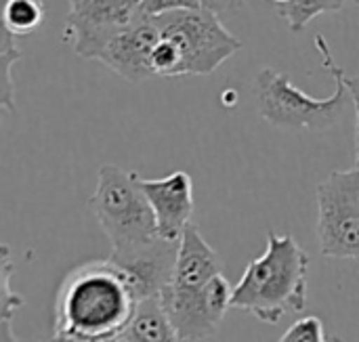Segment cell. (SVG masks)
Returning a JSON list of instances; mask_svg holds the SVG:
<instances>
[{"mask_svg": "<svg viewBox=\"0 0 359 342\" xmlns=\"http://www.w3.org/2000/svg\"><path fill=\"white\" fill-rule=\"evenodd\" d=\"M238 2H240V0H236V4H238Z\"/></svg>", "mask_w": 359, "mask_h": 342, "instance_id": "cell-23", "label": "cell"}, {"mask_svg": "<svg viewBox=\"0 0 359 342\" xmlns=\"http://www.w3.org/2000/svg\"><path fill=\"white\" fill-rule=\"evenodd\" d=\"M278 342H343L341 338H326L324 324L316 315H307L299 322H294L286 334Z\"/></svg>", "mask_w": 359, "mask_h": 342, "instance_id": "cell-16", "label": "cell"}, {"mask_svg": "<svg viewBox=\"0 0 359 342\" xmlns=\"http://www.w3.org/2000/svg\"><path fill=\"white\" fill-rule=\"evenodd\" d=\"M44 19L42 0H4L2 27L13 36H27L40 27Z\"/></svg>", "mask_w": 359, "mask_h": 342, "instance_id": "cell-13", "label": "cell"}, {"mask_svg": "<svg viewBox=\"0 0 359 342\" xmlns=\"http://www.w3.org/2000/svg\"><path fill=\"white\" fill-rule=\"evenodd\" d=\"M309 254L292 235L271 231L265 252L255 259L231 294V309L252 313L265 324H280L307 307Z\"/></svg>", "mask_w": 359, "mask_h": 342, "instance_id": "cell-3", "label": "cell"}, {"mask_svg": "<svg viewBox=\"0 0 359 342\" xmlns=\"http://www.w3.org/2000/svg\"><path fill=\"white\" fill-rule=\"evenodd\" d=\"M313 42L322 55L324 67L337 82L334 93L328 99H316L294 86L288 74L273 67H261L255 78V95L259 114L265 122L288 130H324L339 124L345 116L351 97L341 80V65L322 34H318Z\"/></svg>", "mask_w": 359, "mask_h": 342, "instance_id": "cell-4", "label": "cell"}, {"mask_svg": "<svg viewBox=\"0 0 359 342\" xmlns=\"http://www.w3.org/2000/svg\"><path fill=\"white\" fill-rule=\"evenodd\" d=\"M269 2H273L276 6H280V4H286V2H290V0H269Z\"/></svg>", "mask_w": 359, "mask_h": 342, "instance_id": "cell-22", "label": "cell"}, {"mask_svg": "<svg viewBox=\"0 0 359 342\" xmlns=\"http://www.w3.org/2000/svg\"><path fill=\"white\" fill-rule=\"evenodd\" d=\"M17 36H13L6 27H2V50H0V63H2V93H0V105L6 111H15L13 103V65L21 59V50L17 46Z\"/></svg>", "mask_w": 359, "mask_h": 342, "instance_id": "cell-15", "label": "cell"}, {"mask_svg": "<svg viewBox=\"0 0 359 342\" xmlns=\"http://www.w3.org/2000/svg\"><path fill=\"white\" fill-rule=\"evenodd\" d=\"M204 8L202 0H139V11L145 17H162L175 11H198Z\"/></svg>", "mask_w": 359, "mask_h": 342, "instance_id": "cell-17", "label": "cell"}, {"mask_svg": "<svg viewBox=\"0 0 359 342\" xmlns=\"http://www.w3.org/2000/svg\"><path fill=\"white\" fill-rule=\"evenodd\" d=\"M154 19L162 38L179 50V76H208L242 48L212 11H175Z\"/></svg>", "mask_w": 359, "mask_h": 342, "instance_id": "cell-6", "label": "cell"}, {"mask_svg": "<svg viewBox=\"0 0 359 342\" xmlns=\"http://www.w3.org/2000/svg\"><path fill=\"white\" fill-rule=\"evenodd\" d=\"M179 256V242L156 238L130 250H111L109 261L120 267L141 301L160 296L172 282Z\"/></svg>", "mask_w": 359, "mask_h": 342, "instance_id": "cell-10", "label": "cell"}, {"mask_svg": "<svg viewBox=\"0 0 359 342\" xmlns=\"http://www.w3.org/2000/svg\"><path fill=\"white\" fill-rule=\"evenodd\" d=\"M141 187L151 204L158 235L181 242L194 214L191 177L185 170H177L164 179H141Z\"/></svg>", "mask_w": 359, "mask_h": 342, "instance_id": "cell-11", "label": "cell"}, {"mask_svg": "<svg viewBox=\"0 0 359 342\" xmlns=\"http://www.w3.org/2000/svg\"><path fill=\"white\" fill-rule=\"evenodd\" d=\"M63 40L84 59H97L105 44L141 17L137 0H67Z\"/></svg>", "mask_w": 359, "mask_h": 342, "instance_id": "cell-8", "label": "cell"}, {"mask_svg": "<svg viewBox=\"0 0 359 342\" xmlns=\"http://www.w3.org/2000/svg\"><path fill=\"white\" fill-rule=\"evenodd\" d=\"M341 80L353 101L355 107V168H359V76H349L343 67H341Z\"/></svg>", "mask_w": 359, "mask_h": 342, "instance_id": "cell-18", "label": "cell"}, {"mask_svg": "<svg viewBox=\"0 0 359 342\" xmlns=\"http://www.w3.org/2000/svg\"><path fill=\"white\" fill-rule=\"evenodd\" d=\"M137 2H139V0H137Z\"/></svg>", "mask_w": 359, "mask_h": 342, "instance_id": "cell-24", "label": "cell"}, {"mask_svg": "<svg viewBox=\"0 0 359 342\" xmlns=\"http://www.w3.org/2000/svg\"><path fill=\"white\" fill-rule=\"evenodd\" d=\"M345 0H290L286 4L276 6L278 15L288 23L290 32H303L318 15L337 13L343 8Z\"/></svg>", "mask_w": 359, "mask_h": 342, "instance_id": "cell-14", "label": "cell"}, {"mask_svg": "<svg viewBox=\"0 0 359 342\" xmlns=\"http://www.w3.org/2000/svg\"><path fill=\"white\" fill-rule=\"evenodd\" d=\"M233 4H236V0H202V6H204L206 11L217 13V15H221L223 11L231 8Z\"/></svg>", "mask_w": 359, "mask_h": 342, "instance_id": "cell-20", "label": "cell"}, {"mask_svg": "<svg viewBox=\"0 0 359 342\" xmlns=\"http://www.w3.org/2000/svg\"><path fill=\"white\" fill-rule=\"evenodd\" d=\"M124 342H185L172 326L160 296L139 303L133 322L124 332Z\"/></svg>", "mask_w": 359, "mask_h": 342, "instance_id": "cell-12", "label": "cell"}, {"mask_svg": "<svg viewBox=\"0 0 359 342\" xmlns=\"http://www.w3.org/2000/svg\"><path fill=\"white\" fill-rule=\"evenodd\" d=\"M141 299L128 275L107 261H90L61 282L53 307V334L84 342H124Z\"/></svg>", "mask_w": 359, "mask_h": 342, "instance_id": "cell-1", "label": "cell"}, {"mask_svg": "<svg viewBox=\"0 0 359 342\" xmlns=\"http://www.w3.org/2000/svg\"><path fill=\"white\" fill-rule=\"evenodd\" d=\"M0 342H19L11 317H0Z\"/></svg>", "mask_w": 359, "mask_h": 342, "instance_id": "cell-19", "label": "cell"}, {"mask_svg": "<svg viewBox=\"0 0 359 342\" xmlns=\"http://www.w3.org/2000/svg\"><path fill=\"white\" fill-rule=\"evenodd\" d=\"M160 40H162V32L156 19L141 15L105 44L97 61L107 65L124 80L133 84H141L156 76L151 55Z\"/></svg>", "mask_w": 359, "mask_h": 342, "instance_id": "cell-9", "label": "cell"}, {"mask_svg": "<svg viewBox=\"0 0 359 342\" xmlns=\"http://www.w3.org/2000/svg\"><path fill=\"white\" fill-rule=\"evenodd\" d=\"M318 240L328 259H359V168L337 170L316 189Z\"/></svg>", "mask_w": 359, "mask_h": 342, "instance_id": "cell-7", "label": "cell"}, {"mask_svg": "<svg viewBox=\"0 0 359 342\" xmlns=\"http://www.w3.org/2000/svg\"><path fill=\"white\" fill-rule=\"evenodd\" d=\"M42 342H84V341H76V338H67V336H59V334H50V338Z\"/></svg>", "mask_w": 359, "mask_h": 342, "instance_id": "cell-21", "label": "cell"}, {"mask_svg": "<svg viewBox=\"0 0 359 342\" xmlns=\"http://www.w3.org/2000/svg\"><path fill=\"white\" fill-rule=\"evenodd\" d=\"M233 288L223 278V263L191 223L181 242L172 282L160 301L185 342L212 338L231 309Z\"/></svg>", "mask_w": 359, "mask_h": 342, "instance_id": "cell-2", "label": "cell"}, {"mask_svg": "<svg viewBox=\"0 0 359 342\" xmlns=\"http://www.w3.org/2000/svg\"><path fill=\"white\" fill-rule=\"evenodd\" d=\"M358 2H359V0H358Z\"/></svg>", "mask_w": 359, "mask_h": 342, "instance_id": "cell-25", "label": "cell"}, {"mask_svg": "<svg viewBox=\"0 0 359 342\" xmlns=\"http://www.w3.org/2000/svg\"><path fill=\"white\" fill-rule=\"evenodd\" d=\"M88 204L111 242V250H130L160 238L151 204L137 172L103 164Z\"/></svg>", "mask_w": 359, "mask_h": 342, "instance_id": "cell-5", "label": "cell"}]
</instances>
